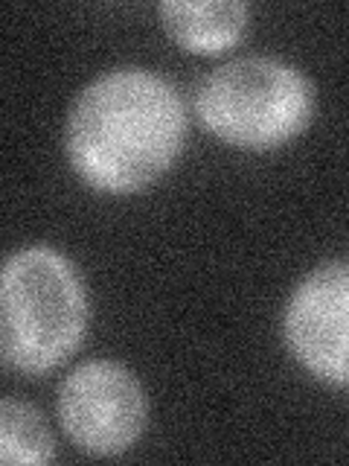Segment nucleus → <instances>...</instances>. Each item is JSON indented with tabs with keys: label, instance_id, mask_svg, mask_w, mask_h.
Returning a JSON list of instances; mask_svg holds the SVG:
<instances>
[{
	"label": "nucleus",
	"instance_id": "f257e3e1",
	"mask_svg": "<svg viewBox=\"0 0 349 466\" xmlns=\"http://www.w3.org/2000/svg\"><path fill=\"white\" fill-rule=\"evenodd\" d=\"M184 140L186 108L178 87L143 67H116L85 85L65 126L73 172L108 196L152 187L178 160Z\"/></svg>",
	"mask_w": 349,
	"mask_h": 466
},
{
	"label": "nucleus",
	"instance_id": "f03ea898",
	"mask_svg": "<svg viewBox=\"0 0 349 466\" xmlns=\"http://www.w3.org/2000/svg\"><path fill=\"white\" fill-rule=\"evenodd\" d=\"M87 327V295L76 266L55 248L12 254L0 280V353L12 370L50 373L76 353Z\"/></svg>",
	"mask_w": 349,
	"mask_h": 466
},
{
	"label": "nucleus",
	"instance_id": "7ed1b4c3",
	"mask_svg": "<svg viewBox=\"0 0 349 466\" xmlns=\"http://www.w3.org/2000/svg\"><path fill=\"white\" fill-rule=\"evenodd\" d=\"M193 106L198 123L222 143L271 152L309 128L314 87L283 58L242 56L198 82Z\"/></svg>",
	"mask_w": 349,
	"mask_h": 466
},
{
	"label": "nucleus",
	"instance_id": "20e7f679",
	"mask_svg": "<svg viewBox=\"0 0 349 466\" xmlns=\"http://www.w3.org/2000/svg\"><path fill=\"white\" fill-rule=\"evenodd\" d=\"M58 422L70 443L94 458H116L145 429V393L125 364L94 359L73 368L55 397Z\"/></svg>",
	"mask_w": 349,
	"mask_h": 466
},
{
	"label": "nucleus",
	"instance_id": "39448f33",
	"mask_svg": "<svg viewBox=\"0 0 349 466\" xmlns=\"http://www.w3.org/2000/svg\"><path fill=\"white\" fill-rule=\"evenodd\" d=\"M283 335L314 379L349 388V259H332L303 277L288 298Z\"/></svg>",
	"mask_w": 349,
	"mask_h": 466
},
{
	"label": "nucleus",
	"instance_id": "423d86ee",
	"mask_svg": "<svg viewBox=\"0 0 349 466\" xmlns=\"http://www.w3.org/2000/svg\"><path fill=\"white\" fill-rule=\"evenodd\" d=\"M157 15L174 44L198 56H215L242 41L251 9L242 0H166Z\"/></svg>",
	"mask_w": 349,
	"mask_h": 466
},
{
	"label": "nucleus",
	"instance_id": "0eeeda50",
	"mask_svg": "<svg viewBox=\"0 0 349 466\" xmlns=\"http://www.w3.org/2000/svg\"><path fill=\"white\" fill-rule=\"evenodd\" d=\"M55 461V441L38 408L6 397L0 402V463L44 466Z\"/></svg>",
	"mask_w": 349,
	"mask_h": 466
}]
</instances>
